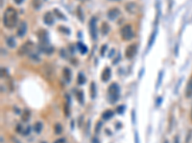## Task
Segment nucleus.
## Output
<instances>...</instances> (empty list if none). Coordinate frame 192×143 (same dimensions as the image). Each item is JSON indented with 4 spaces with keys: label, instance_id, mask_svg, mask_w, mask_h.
<instances>
[{
    "label": "nucleus",
    "instance_id": "26",
    "mask_svg": "<svg viewBox=\"0 0 192 143\" xmlns=\"http://www.w3.org/2000/svg\"><path fill=\"white\" fill-rule=\"evenodd\" d=\"M42 127H43V125H42L41 122H37L34 125V130L37 134H40V132L42 130Z\"/></svg>",
    "mask_w": 192,
    "mask_h": 143
},
{
    "label": "nucleus",
    "instance_id": "13",
    "mask_svg": "<svg viewBox=\"0 0 192 143\" xmlns=\"http://www.w3.org/2000/svg\"><path fill=\"white\" fill-rule=\"evenodd\" d=\"M62 75H63V78H65V80L67 83H69L71 81V78H72V73H71V70L67 67L63 68Z\"/></svg>",
    "mask_w": 192,
    "mask_h": 143
},
{
    "label": "nucleus",
    "instance_id": "19",
    "mask_svg": "<svg viewBox=\"0 0 192 143\" xmlns=\"http://www.w3.org/2000/svg\"><path fill=\"white\" fill-rule=\"evenodd\" d=\"M6 43H7V45H8L10 48H15V47H16V45H17L16 39L13 38V37H7V39H6Z\"/></svg>",
    "mask_w": 192,
    "mask_h": 143
},
{
    "label": "nucleus",
    "instance_id": "21",
    "mask_svg": "<svg viewBox=\"0 0 192 143\" xmlns=\"http://www.w3.org/2000/svg\"><path fill=\"white\" fill-rule=\"evenodd\" d=\"M101 32H102V34H103V35H107V34L109 33V32H110V26H109V24L107 23V22H104V23L102 24Z\"/></svg>",
    "mask_w": 192,
    "mask_h": 143
},
{
    "label": "nucleus",
    "instance_id": "4",
    "mask_svg": "<svg viewBox=\"0 0 192 143\" xmlns=\"http://www.w3.org/2000/svg\"><path fill=\"white\" fill-rule=\"evenodd\" d=\"M34 44L31 42V41H28L26 43H24V44L20 47L19 51H18V54L20 55H30L33 52V49H34Z\"/></svg>",
    "mask_w": 192,
    "mask_h": 143
},
{
    "label": "nucleus",
    "instance_id": "10",
    "mask_svg": "<svg viewBox=\"0 0 192 143\" xmlns=\"http://www.w3.org/2000/svg\"><path fill=\"white\" fill-rule=\"evenodd\" d=\"M111 76V70L109 67H106L102 72V75H101L102 81L103 82H108L110 80Z\"/></svg>",
    "mask_w": 192,
    "mask_h": 143
},
{
    "label": "nucleus",
    "instance_id": "11",
    "mask_svg": "<svg viewBox=\"0 0 192 143\" xmlns=\"http://www.w3.org/2000/svg\"><path fill=\"white\" fill-rule=\"evenodd\" d=\"M120 16V10L117 8H112L108 12V17L111 20H115Z\"/></svg>",
    "mask_w": 192,
    "mask_h": 143
},
{
    "label": "nucleus",
    "instance_id": "27",
    "mask_svg": "<svg viewBox=\"0 0 192 143\" xmlns=\"http://www.w3.org/2000/svg\"><path fill=\"white\" fill-rule=\"evenodd\" d=\"M54 12H55V14L57 16H58V18H60V19H62V20H66V16H65V14H63L60 10H58V9H55L54 10Z\"/></svg>",
    "mask_w": 192,
    "mask_h": 143
},
{
    "label": "nucleus",
    "instance_id": "43",
    "mask_svg": "<svg viewBox=\"0 0 192 143\" xmlns=\"http://www.w3.org/2000/svg\"><path fill=\"white\" fill-rule=\"evenodd\" d=\"M174 143H180V141H179V137H175V139H174Z\"/></svg>",
    "mask_w": 192,
    "mask_h": 143
},
{
    "label": "nucleus",
    "instance_id": "47",
    "mask_svg": "<svg viewBox=\"0 0 192 143\" xmlns=\"http://www.w3.org/2000/svg\"><path fill=\"white\" fill-rule=\"evenodd\" d=\"M190 119L192 120V110H191V112H190Z\"/></svg>",
    "mask_w": 192,
    "mask_h": 143
},
{
    "label": "nucleus",
    "instance_id": "36",
    "mask_svg": "<svg viewBox=\"0 0 192 143\" xmlns=\"http://www.w3.org/2000/svg\"><path fill=\"white\" fill-rule=\"evenodd\" d=\"M132 123L133 124L136 123V112H134V110L132 111Z\"/></svg>",
    "mask_w": 192,
    "mask_h": 143
},
{
    "label": "nucleus",
    "instance_id": "16",
    "mask_svg": "<svg viewBox=\"0 0 192 143\" xmlns=\"http://www.w3.org/2000/svg\"><path fill=\"white\" fill-rule=\"evenodd\" d=\"M89 92H90V97L93 99L96 97L97 95V91H96V84L94 82L90 83V87H89Z\"/></svg>",
    "mask_w": 192,
    "mask_h": 143
},
{
    "label": "nucleus",
    "instance_id": "6",
    "mask_svg": "<svg viewBox=\"0 0 192 143\" xmlns=\"http://www.w3.org/2000/svg\"><path fill=\"white\" fill-rule=\"evenodd\" d=\"M137 52V47L136 44H131L127 47L126 49V51H125V56H126V58L128 59H132L133 57L136 55Z\"/></svg>",
    "mask_w": 192,
    "mask_h": 143
},
{
    "label": "nucleus",
    "instance_id": "40",
    "mask_svg": "<svg viewBox=\"0 0 192 143\" xmlns=\"http://www.w3.org/2000/svg\"><path fill=\"white\" fill-rule=\"evenodd\" d=\"M106 49H107V45H103L102 48H101V53H100L102 56L104 55V54H105V52H106Z\"/></svg>",
    "mask_w": 192,
    "mask_h": 143
},
{
    "label": "nucleus",
    "instance_id": "8",
    "mask_svg": "<svg viewBox=\"0 0 192 143\" xmlns=\"http://www.w3.org/2000/svg\"><path fill=\"white\" fill-rule=\"evenodd\" d=\"M26 33H27V23L25 21H21L17 29V37H23L26 34Z\"/></svg>",
    "mask_w": 192,
    "mask_h": 143
},
{
    "label": "nucleus",
    "instance_id": "24",
    "mask_svg": "<svg viewBox=\"0 0 192 143\" xmlns=\"http://www.w3.org/2000/svg\"><path fill=\"white\" fill-rule=\"evenodd\" d=\"M87 81V78L85 76V75L83 73H79L78 75V84L79 85H84Z\"/></svg>",
    "mask_w": 192,
    "mask_h": 143
},
{
    "label": "nucleus",
    "instance_id": "37",
    "mask_svg": "<svg viewBox=\"0 0 192 143\" xmlns=\"http://www.w3.org/2000/svg\"><path fill=\"white\" fill-rule=\"evenodd\" d=\"M17 133H21V134L23 133L22 125H21V124H18V125H17Z\"/></svg>",
    "mask_w": 192,
    "mask_h": 143
},
{
    "label": "nucleus",
    "instance_id": "7",
    "mask_svg": "<svg viewBox=\"0 0 192 143\" xmlns=\"http://www.w3.org/2000/svg\"><path fill=\"white\" fill-rule=\"evenodd\" d=\"M39 48L40 50V52L44 53V54H52L54 52L53 47L50 46L49 43H40Z\"/></svg>",
    "mask_w": 192,
    "mask_h": 143
},
{
    "label": "nucleus",
    "instance_id": "3",
    "mask_svg": "<svg viewBox=\"0 0 192 143\" xmlns=\"http://www.w3.org/2000/svg\"><path fill=\"white\" fill-rule=\"evenodd\" d=\"M120 35L124 40H131L134 37V33L131 25H125L120 31Z\"/></svg>",
    "mask_w": 192,
    "mask_h": 143
},
{
    "label": "nucleus",
    "instance_id": "31",
    "mask_svg": "<svg viewBox=\"0 0 192 143\" xmlns=\"http://www.w3.org/2000/svg\"><path fill=\"white\" fill-rule=\"evenodd\" d=\"M59 31L60 32H62L63 33H66V34H69L70 33V30L69 29H67V28H66V27H63V26H61L60 28H59Z\"/></svg>",
    "mask_w": 192,
    "mask_h": 143
},
{
    "label": "nucleus",
    "instance_id": "46",
    "mask_svg": "<svg viewBox=\"0 0 192 143\" xmlns=\"http://www.w3.org/2000/svg\"><path fill=\"white\" fill-rule=\"evenodd\" d=\"M71 128H74V121H71Z\"/></svg>",
    "mask_w": 192,
    "mask_h": 143
},
{
    "label": "nucleus",
    "instance_id": "1",
    "mask_svg": "<svg viewBox=\"0 0 192 143\" xmlns=\"http://www.w3.org/2000/svg\"><path fill=\"white\" fill-rule=\"evenodd\" d=\"M17 21H18V16H17V11L13 8H12V7L7 8L3 16L4 26L8 29H13L17 26Z\"/></svg>",
    "mask_w": 192,
    "mask_h": 143
},
{
    "label": "nucleus",
    "instance_id": "50",
    "mask_svg": "<svg viewBox=\"0 0 192 143\" xmlns=\"http://www.w3.org/2000/svg\"><path fill=\"white\" fill-rule=\"evenodd\" d=\"M82 1H85V0H82Z\"/></svg>",
    "mask_w": 192,
    "mask_h": 143
},
{
    "label": "nucleus",
    "instance_id": "25",
    "mask_svg": "<svg viewBox=\"0 0 192 143\" xmlns=\"http://www.w3.org/2000/svg\"><path fill=\"white\" fill-rule=\"evenodd\" d=\"M126 9L129 11L130 12H132V13H134L136 12V10H137V6H136V4L134 3H130V4H128L127 6H126Z\"/></svg>",
    "mask_w": 192,
    "mask_h": 143
},
{
    "label": "nucleus",
    "instance_id": "9",
    "mask_svg": "<svg viewBox=\"0 0 192 143\" xmlns=\"http://www.w3.org/2000/svg\"><path fill=\"white\" fill-rule=\"evenodd\" d=\"M38 37H39L40 43H49L48 33L45 30H40V32H38Z\"/></svg>",
    "mask_w": 192,
    "mask_h": 143
},
{
    "label": "nucleus",
    "instance_id": "41",
    "mask_svg": "<svg viewBox=\"0 0 192 143\" xmlns=\"http://www.w3.org/2000/svg\"><path fill=\"white\" fill-rule=\"evenodd\" d=\"M54 143H66V139L65 138H60V139H57Z\"/></svg>",
    "mask_w": 192,
    "mask_h": 143
},
{
    "label": "nucleus",
    "instance_id": "39",
    "mask_svg": "<svg viewBox=\"0 0 192 143\" xmlns=\"http://www.w3.org/2000/svg\"><path fill=\"white\" fill-rule=\"evenodd\" d=\"M161 102H162V97H158L157 98V103H156V105L159 107V106H160Z\"/></svg>",
    "mask_w": 192,
    "mask_h": 143
},
{
    "label": "nucleus",
    "instance_id": "22",
    "mask_svg": "<svg viewBox=\"0 0 192 143\" xmlns=\"http://www.w3.org/2000/svg\"><path fill=\"white\" fill-rule=\"evenodd\" d=\"M76 96H77V99H78V101H79V103L82 104V105H84V102H85L84 92H83V91H78Z\"/></svg>",
    "mask_w": 192,
    "mask_h": 143
},
{
    "label": "nucleus",
    "instance_id": "42",
    "mask_svg": "<svg viewBox=\"0 0 192 143\" xmlns=\"http://www.w3.org/2000/svg\"><path fill=\"white\" fill-rule=\"evenodd\" d=\"M91 143H100V141H99V139L95 137V138H93L91 139Z\"/></svg>",
    "mask_w": 192,
    "mask_h": 143
},
{
    "label": "nucleus",
    "instance_id": "17",
    "mask_svg": "<svg viewBox=\"0 0 192 143\" xmlns=\"http://www.w3.org/2000/svg\"><path fill=\"white\" fill-rule=\"evenodd\" d=\"M113 116H115V113H113V111H111V110H107L106 112L103 113L102 117H103L104 120H110L111 117H113Z\"/></svg>",
    "mask_w": 192,
    "mask_h": 143
},
{
    "label": "nucleus",
    "instance_id": "12",
    "mask_svg": "<svg viewBox=\"0 0 192 143\" xmlns=\"http://www.w3.org/2000/svg\"><path fill=\"white\" fill-rule=\"evenodd\" d=\"M43 21H44V23L46 25H53L54 24V21H55V18L53 16V14L50 12H47L44 13V16H43Z\"/></svg>",
    "mask_w": 192,
    "mask_h": 143
},
{
    "label": "nucleus",
    "instance_id": "29",
    "mask_svg": "<svg viewBox=\"0 0 192 143\" xmlns=\"http://www.w3.org/2000/svg\"><path fill=\"white\" fill-rule=\"evenodd\" d=\"M54 130H55V133H56L57 134H62V125H61L60 123H57V124L55 125Z\"/></svg>",
    "mask_w": 192,
    "mask_h": 143
},
{
    "label": "nucleus",
    "instance_id": "44",
    "mask_svg": "<svg viewBox=\"0 0 192 143\" xmlns=\"http://www.w3.org/2000/svg\"><path fill=\"white\" fill-rule=\"evenodd\" d=\"M13 1H15L17 4H21V3L24 1V0H13Z\"/></svg>",
    "mask_w": 192,
    "mask_h": 143
},
{
    "label": "nucleus",
    "instance_id": "15",
    "mask_svg": "<svg viewBox=\"0 0 192 143\" xmlns=\"http://www.w3.org/2000/svg\"><path fill=\"white\" fill-rule=\"evenodd\" d=\"M70 97L69 96H66V104H65V107H63V112H65V114L66 117H69L70 116Z\"/></svg>",
    "mask_w": 192,
    "mask_h": 143
},
{
    "label": "nucleus",
    "instance_id": "34",
    "mask_svg": "<svg viewBox=\"0 0 192 143\" xmlns=\"http://www.w3.org/2000/svg\"><path fill=\"white\" fill-rule=\"evenodd\" d=\"M29 56H30V58H31V59H33V60H35V61H40V57H39V55H38L37 54L32 53Z\"/></svg>",
    "mask_w": 192,
    "mask_h": 143
},
{
    "label": "nucleus",
    "instance_id": "33",
    "mask_svg": "<svg viewBox=\"0 0 192 143\" xmlns=\"http://www.w3.org/2000/svg\"><path fill=\"white\" fill-rule=\"evenodd\" d=\"M102 121H98L96 126H95V133H99L101 130V128H102Z\"/></svg>",
    "mask_w": 192,
    "mask_h": 143
},
{
    "label": "nucleus",
    "instance_id": "32",
    "mask_svg": "<svg viewBox=\"0 0 192 143\" xmlns=\"http://www.w3.org/2000/svg\"><path fill=\"white\" fill-rule=\"evenodd\" d=\"M125 109H126V106L125 105H120V106L117 107V113H120V114H122L125 112Z\"/></svg>",
    "mask_w": 192,
    "mask_h": 143
},
{
    "label": "nucleus",
    "instance_id": "18",
    "mask_svg": "<svg viewBox=\"0 0 192 143\" xmlns=\"http://www.w3.org/2000/svg\"><path fill=\"white\" fill-rule=\"evenodd\" d=\"M30 116H31V113L29 110H24L22 114H21V120L23 121V122H27L28 120L30 119Z\"/></svg>",
    "mask_w": 192,
    "mask_h": 143
},
{
    "label": "nucleus",
    "instance_id": "14",
    "mask_svg": "<svg viewBox=\"0 0 192 143\" xmlns=\"http://www.w3.org/2000/svg\"><path fill=\"white\" fill-rule=\"evenodd\" d=\"M186 96L187 98L192 97V76L190 77L189 81L186 84Z\"/></svg>",
    "mask_w": 192,
    "mask_h": 143
},
{
    "label": "nucleus",
    "instance_id": "38",
    "mask_svg": "<svg viewBox=\"0 0 192 143\" xmlns=\"http://www.w3.org/2000/svg\"><path fill=\"white\" fill-rule=\"evenodd\" d=\"M134 142L139 143V137H138V133L137 132L134 133Z\"/></svg>",
    "mask_w": 192,
    "mask_h": 143
},
{
    "label": "nucleus",
    "instance_id": "20",
    "mask_svg": "<svg viewBox=\"0 0 192 143\" xmlns=\"http://www.w3.org/2000/svg\"><path fill=\"white\" fill-rule=\"evenodd\" d=\"M157 33H158V30L156 29V30L152 33V35H151V37L150 39H149V43H148V49L150 48L153 44H154V42L156 40V37H157Z\"/></svg>",
    "mask_w": 192,
    "mask_h": 143
},
{
    "label": "nucleus",
    "instance_id": "49",
    "mask_svg": "<svg viewBox=\"0 0 192 143\" xmlns=\"http://www.w3.org/2000/svg\"><path fill=\"white\" fill-rule=\"evenodd\" d=\"M41 143H46V142H41Z\"/></svg>",
    "mask_w": 192,
    "mask_h": 143
},
{
    "label": "nucleus",
    "instance_id": "2",
    "mask_svg": "<svg viewBox=\"0 0 192 143\" xmlns=\"http://www.w3.org/2000/svg\"><path fill=\"white\" fill-rule=\"evenodd\" d=\"M119 85L117 83H111L109 86L108 89V99L109 102L111 104H115V102H117V100L119 99Z\"/></svg>",
    "mask_w": 192,
    "mask_h": 143
},
{
    "label": "nucleus",
    "instance_id": "23",
    "mask_svg": "<svg viewBox=\"0 0 192 143\" xmlns=\"http://www.w3.org/2000/svg\"><path fill=\"white\" fill-rule=\"evenodd\" d=\"M77 46H78V49H79V51H80L81 54H86L88 52V47L85 45V44H83L82 42H78Z\"/></svg>",
    "mask_w": 192,
    "mask_h": 143
},
{
    "label": "nucleus",
    "instance_id": "45",
    "mask_svg": "<svg viewBox=\"0 0 192 143\" xmlns=\"http://www.w3.org/2000/svg\"><path fill=\"white\" fill-rule=\"evenodd\" d=\"M12 139H13V141L15 142V143H20V142H19V141H18L16 138H13H13H12Z\"/></svg>",
    "mask_w": 192,
    "mask_h": 143
},
{
    "label": "nucleus",
    "instance_id": "5",
    "mask_svg": "<svg viewBox=\"0 0 192 143\" xmlns=\"http://www.w3.org/2000/svg\"><path fill=\"white\" fill-rule=\"evenodd\" d=\"M96 22L97 19L96 17H91L89 20V33H90V37L93 40L97 39V27H96Z\"/></svg>",
    "mask_w": 192,
    "mask_h": 143
},
{
    "label": "nucleus",
    "instance_id": "35",
    "mask_svg": "<svg viewBox=\"0 0 192 143\" xmlns=\"http://www.w3.org/2000/svg\"><path fill=\"white\" fill-rule=\"evenodd\" d=\"M30 131H31V127H30V126H27V128L23 131L22 134H23V135H28V134H30Z\"/></svg>",
    "mask_w": 192,
    "mask_h": 143
},
{
    "label": "nucleus",
    "instance_id": "30",
    "mask_svg": "<svg viewBox=\"0 0 192 143\" xmlns=\"http://www.w3.org/2000/svg\"><path fill=\"white\" fill-rule=\"evenodd\" d=\"M162 77H163V72L160 71V74H159V79H158V83H157V89H159V88H160V86L161 85Z\"/></svg>",
    "mask_w": 192,
    "mask_h": 143
},
{
    "label": "nucleus",
    "instance_id": "28",
    "mask_svg": "<svg viewBox=\"0 0 192 143\" xmlns=\"http://www.w3.org/2000/svg\"><path fill=\"white\" fill-rule=\"evenodd\" d=\"M33 7L36 10H39L42 5V0H33Z\"/></svg>",
    "mask_w": 192,
    "mask_h": 143
},
{
    "label": "nucleus",
    "instance_id": "48",
    "mask_svg": "<svg viewBox=\"0 0 192 143\" xmlns=\"http://www.w3.org/2000/svg\"><path fill=\"white\" fill-rule=\"evenodd\" d=\"M164 143H168V140H166V139H165V141H164Z\"/></svg>",
    "mask_w": 192,
    "mask_h": 143
}]
</instances>
